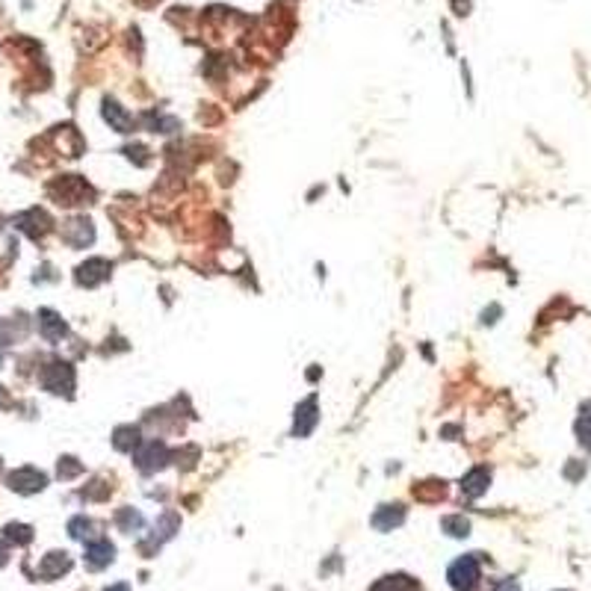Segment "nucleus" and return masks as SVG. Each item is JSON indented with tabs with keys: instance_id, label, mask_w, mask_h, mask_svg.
Instances as JSON below:
<instances>
[{
	"instance_id": "nucleus-1",
	"label": "nucleus",
	"mask_w": 591,
	"mask_h": 591,
	"mask_svg": "<svg viewBox=\"0 0 591 591\" xmlns=\"http://www.w3.org/2000/svg\"><path fill=\"white\" fill-rule=\"evenodd\" d=\"M446 580L456 591H473L479 582V562L476 556H461L459 562H452L446 570Z\"/></svg>"
},
{
	"instance_id": "nucleus-2",
	"label": "nucleus",
	"mask_w": 591,
	"mask_h": 591,
	"mask_svg": "<svg viewBox=\"0 0 591 591\" xmlns=\"http://www.w3.org/2000/svg\"><path fill=\"white\" fill-rule=\"evenodd\" d=\"M42 385L51 393H71L74 390V370H71V364H63V361L48 364L45 372H42Z\"/></svg>"
},
{
	"instance_id": "nucleus-3",
	"label": "nucleus",
	"mask_w": 591,
	"mask_h": 591,
	"mask_svg": "<svg viewBox=\"0 0 591 591\" xmlns=\"http://www.w3.org/2000/svg\"><path fill=\"white\" fill-rule=\"evenodd\" d=\"M6 485L18 494H36V491H42L48 485V476L45 473H38L36 467H21L6 476Z\"/></svg>"
},
{
	"instance_id": "nucleus-4",
	"label": "nucleus",
	"mask_w": 591,
	"mask_h": 591,
	"mask_svg": "<svg viewBox=\"0 0 591 591\" xmlns=\"http://www.w3.org/2000/svg\"><path fill=\"white\" fill-rule=\"evenodd\" d=\"M51 192L59 199V204H80L83 199H89V195H92V189L86 187V181H80V177H74V174H68L59 184H53Z\"/></svg>"
},
{
	"instance_id": "nucleus-5",
	"label": "nucleus",
	"mask_w": 591,
	"mask_h": 591,
	"mask_svg": "<svg viewBox=\"0 0 591 591\" xmlns=\"http://www.w3.org/2000/svg\"><path fill=\"white\" fill-rule=\"evenodd\" d=\"M107 275H110V263L101 261V258H95V261H86L80 269H77V284L95 287V284L107 281Z\"/></svg>"
},
{
	"instance_id": "nucleus-6",
	"label": "nucleus",
	"mask_w": 591,
	"mask_h": 591,
	"mask_svg": "<svg viewBox=\"0 0 591 591\" xmlns=\"http://www.w3.org/2000/svg\"><path fill=\"white\" fill-rule=\"evenodd\" d=\"M313 426H317V399H308V402H302L299 408H296L293 435L305 438V435H310V432H313Z\"/></svg>"
},
{
	"instance_id": "nucleus-7",
	"label": "nucleus",
	"mask_w": 591,
	"mask_h": 591,
	"mask_svg": "<svg viewBox=\"0 0 591 591\" xmlns=\"http://www.w3.org/2000/svg\"><path fill=\"white\" fill-rule=\"evenodd\" d=\"M113 556H115V547H113L110 541H104V538L86 544V565H89L92 570L107 568V565L113 562Z\"/></svg>"
},
{
	"instance_id": "nucleus-8",
	"label": "nucleus",
	"mask_w": 591,
	"mask_h": 591,
	"mask_svg": "<svg viewBox=\"0 0 591 591\" xmlns=\"http://www.w3.org/2000/svg\"><path fill=\"white\" fill-rule=\"evenodd\" d=\"M15 222H18V228H21L24 234H30V236H45L51 231V219H48L45 210H30L24 216H18Z\"/></svg>"
},
{
	"instance_id": "nucleus-9",
	"label": "nucleus",
	"mask_w": 591,
	"mask_h": 591,
	"mask_svg": "<svg viewBox=\"0 0 591 591\" xmlns=\"http://www.w3.org/2000/svg\"><path fill=\"white\" fill-rule=\"evenodd\" d=\"M488 482H491V473L485 470V467H473L467 476L461 479V491H464V497H470V500H476V497H482L485 491H488Z\"/></svg>"
},
{
	"instance_id": "nucleus-10",
	"label": "nucleus",
	"mask_w": 591,
	"mask_h": 591,
	"mask_svg": "<svg viewBox=\"0 0 591 591\" xmlns=\"http://www.w3.org/2000/svg\"><path fill=\"white\" fill-rule=\"evenodd\" d=\"M38 331H42V338L56 343L66 338V323L59 320V313L53 310H38Z\"/></svg>"
},
{
	"instance_id": "nucleus-11",
	"label": "nucleus",
	"mask_w": 591,
	"mask_h": 591,
	"mask_svg": "<svg viewBox=\"0 0 591 591\" xmlns=\"http://www.w3.org/2000/svg\"><path fill=\"white\" fill-rule=\"evenodd\" d=\"M136 464H140L145 473H151V470H157V467H163V464H166V446H163V444H157V441H151L145 449L136 452Z\"/></svg>"
},
{
	"instance_id": "nucleus-12",
	"label": "nucleus",
	"mask_w": 591,
	"mask_h": 591,
	"mask_svg": "<svg viewBox=\"0 0 591 591\" xmlns=\"http://www.w3.org/2000/svg\"><path fill=\"white\" fill-rule=\"evenodd\" d=\"M63 236H66V243H71V246H77V249H83L86 243H92L95 231H92V225H89L86 219H71V222L63 228Z\"/></svg>"
},
{
	"instance_id": "nucleus-13",
	"label": "nucleus",
	"mask_w": 591,
	"mask_h": 591,
	"mask_svg": "<svg viewBox=\"0 0 591 591\" xmlns=\"http://www.w3.org/2000/svg\"><path fill=\"white\" fill-rule=\"evenodd\" d=\"M402 521H405L402 506H382L376 515H372V526L382 529V532H387V529H393V526H399Z\"/></svg>"
},
{
	"instance_id": "nucleus-14",
	"label": "nucleus",
	"mask_w": 591,
	"mask_h": 591,
	"mask_svg": "<svg viewBox=\"0 0 591 591\" xmlns=\"http://www.w3.org/2000/svg\"><path fill=\"white\" fill-rule=\"evenodd\" d=\"M68 568H71L68 553H48L45 562H42V568H38V574H42L45 580H56V577H63Z\"/></svg>"
},
{
	"instance_id": "nucleus-15",
	"label": "nucleus",
	"mask_w": 591,
	"mask_h": 591,
	"mask_svg": "<svg viewBox=\"0 0 591 591\" xmlns=\"http://www.w3.org/2000/svg\"><path fill=\"white\" fill-rule=\"evenodd\" d=\"M370 591H417V580H411L405 574H393V577L379 580Z\"/></svg>"
},
{
	"instance_id": "nucleus-16",
	"label": "nucleus",
	"mask_w": 591,
	"mask_h": 591,
	"mask_svg": "<svg viewBox=\"0 0 591 591\" xmlns=\"http://www.w3.org/2000/svg\"><path fill=\"white\" fill-rule=\"evenodd\" d=\"M104 115H107V122L118 130V133H130V127H133V122H130V115L118 107L115 101H107V107H104Z\"/></svg>"
},
{
	"instance_id": "nucleus-17",
	"label": "nucleus",
	"mask_w": 591,
	"mask_h": 591,
	"mask_svg": "<svg viewBox=\"0 0 591 591\" xmlns=\"http://www.w3.org/2000/svg\"><path fill=\"white\" fill-rule=\"evenodd\" d=\"M113 444H115V449H133L136 444H140V429H133V426H122L115 432V438H113Z\"/></svg>"
},
{
	"instance_id": "nucleus-18",
	"label": "nucleus",
	"mask_w": 591,
	"mask_h": 591,
	"mask_svg": "<svg viewBox=\"0 0 591 591\" xmlns=\"http://www.w3.org/2000/svg\"><path fill=\"white\" fill-rule=\"evenodd\" d=\"M4 538H6L9 544H30V541H33V529L24 526V523H9V526L4 529Z\"/></svg>"
},
{
	"instance_id": "nucleus-19",
	"label": "nucleus",
	"mask_w": 591,
	"mask_h": 591,
	"mask_svg": "<svg viewBox=\"0 0 591 591\" xmlns=\"http://www.w3.org/2000/svg\"><path fill=\"white\" fill-rule=\"evenodd\" d=\"M577 438L582 446H591V402L582 405V414L577 420Z\"/></svg>"
},
{
	"instance_id": "nucleus-20",
	"label": "nucleus",
	"mask_w": 591,
	"mask_h": 591,
	"mask_svg": "<svg viewBox=\"0 0 591 591\" xmlns=\"http://www.w3.org/2000/svg\"><path fill=\"white\" fill-rule=\"evenodd\" d=\"M115 523H118V529H122V532H133V529L142 526V515H140V511H133V508H122L115 515Z\"/></svg>"
},
{
	"instance_id": "nucleus-21",
	"label": "nucleus",
	"mask_w": 591,
	"mask_h": 591,
	"mask_svg": "<svg viewBox=\"0 0 591 591\" xmlns=\"http://www.w3.org/2000/svg\"><path fill=\"white\" fill-rule=\"evenodd\" d=\"M441 526H444V532H449L452 538H464L467 532H470V523L461 518V515H452V518H444L441 521Z\"/></svg>"
},
{
	"instance_id": "nucleus-22",
	"label": "nucleus",
	"mask_w": 591,
	"mask_h": 591,
	"mask_svg": "<svg viewBox=\"0 0 591 591\" xmlns=\"http://www.w3.org/2000/svg\"><path fill=\"white\" fill-rule=\"evenodd\" d=\"M68 532L74 538H80V541H86L89 535H92V521H86V518H74L71 523H68Z\"/></svg>"
},
{
	"instance_id": "nucleus-23",
	"label": "nucleus",
	"mask_w": 591,
	"mask_h": 591,
	"mask_svg": "<svg viewBox=\"0 0 591 591\" xmlns=\"http://www.w3.org/2000/svg\"><path fill=\"white\" fill-rule=\"evenodd\" d=\"M174 526H177V518H174V515H166L160 523L154 526V535L160 532V538H172V535H174Z\"/></svg>"
},
{
	"instance_id": "nucleus-24",
	"label": "nucleus",
	"mask_w": 591,
	"mask_h": 591,
	"mask_svg": "<svg viewBox=\"0 0 591 591\" xmlns=\"http://www.w3.org/2000/svg\"><path fill=\"white\" fill-rule=\"evenodd\" d=\"M77 473H80V464H77L74 459L59 461V479H71V476H77Z\"/></svg>"
},
{
	"instance_id": "nucleus-25",
	"label": "nucleus",
	"mask_w": 591,
	"mask_h": 591,
	"mask_svg": "<svg viewBox=\"0 0 591 591\" xmlns=\"http://www.w3.org/2000/svg\"><path fill=\"white\" fill-rule=\"evenodd\" d=\"M107 591H130L125 582H118V585H113V588H107Z\"/></svg>"
},
{
	"instance_id": "nucleus-26",
	"label": "nucleus",
	"mask_w": 591,
	"mask_h": 591,
	"mask_svg": "<svg viewBox=\"0 0 591 591\" xmlns=\"http://www.w3.org/2000/svg\"><path fill=\"white\" fill-rule=\"evenodd\" d=\"M0 565H6V550L0 547Z\"/></svg>"
},
{
	"instance_id": "nucleus-27",
	"label": "nucleus",
	"mask_w": 591,
	"mask_h": 591,
	"mask_svg": "<svg viewBox=\"0 0 591 591\" xmlns=\"http://www.w3.org/2000/svg\"><path fill=\"white\" fill-rule=\"evenodd\" d=\"M0 405H6V390L0 387Z\"/></svg>"
}]
</instances>
